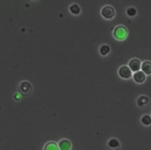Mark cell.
Here are the masks:
<instances>
[{
	"label": "cell",
	"instance_id": "16",
	"mask_svg": "<svg viewBox=\"0 0 151 150\" xmlns=\"http://www.w3.org/2000/svg\"><path fill=\"white\" fill-rule=\"evenodd\" d=\"M14 97L15 99H16V100H17V101L20 100V99H21V95H20L19 94H18V93L15 94L14 95Z\"/></svg>",
	"mask_w": 151,
	"mask_h": 150
},
{
	"label": "cell",
	"instance_id": "1",
	"mask_svg": "<svg viewBox=\"0 0 151 150\" xmlns=\"http://www.w3.org/2000/svg\"><path fill=\"white\" fill-rule=\"evenodd\" d=\"M128 35V30L127 28L123 25L116 26L113 31V37L118 41L124 40Z\"/></svg>",
	"mask_w": 151,
	"mask_h": 150
},
{
	"label": "cell",
	"instance_id": "15",
	"mask_svg": "<svg viewBox=\"0 0 151 150\" xmlns=\"http://www.w3.org/2000/svg\"><path fill=\"white\" fill-rule=\"evenodd\" d=\"M126 14L130 17H133L136 14H137V10L135 8L133 7V6H130L127 9H126Z\"/></svg>",
	"mask_w": 151,
	"mask_h": 150
},
{
	"label": "cell",
	"instance_id": "11",
	"mask_svg": "<svg viewBox=\"0 0 151 150\" xmlns=\"http://www.w3.org/2000/svg\"><path fill=\"white\" fill-rule=\"evenodd\" d=\"M60 150H70L71 147V142L67 139H63L58 143Z\"/></svg>",
	"mask_w": 151,
	"mask_h": 150
},
{
	"label": "cell",
	"instance_id": "12",
	"mask_svg": "<svg viewBox=\"0 0 151 150\" xmlns=\"http://www.w3.org/2000/svg\"><path fill=\"white\" fill-rule=\"evenodd\" d=\"M141 123L146 126L151 125V115L149 114L143 115L140 118Z\"/></svg>",
	"mask_w": 151,
	"mask_h": 150
},
{
	"label": "cell",
	"instance_id": "13",
	"mask_svg": "<svg viewBox=\"0 0 151 150\" xmlns=\"http://www.w3.org/2000/svg\"><path fill=\"white\" fill-rule=\"evenodd\" d=\"M44 150H60L58 145L55 142H49L44 146Z\"/></svg>",
	"mask_w": 151,
	"mask_h": 150
},
{
	"label": "cell",
	"instance_id": "7",
	"mask_svg": "<svg viewBox=\"0 0 151 150\" xmlns=\"http://www.w3.org/2000/svg\"><path fill=\"white\" fill-rule=\"evenodd\" d=\"M150 102L149 98L145 95H140L137 99V105L140 108H145Z\"/></svg>",
	"mask_w": 151,
	"mask_h": 150
},
{
	"label": "cell",
	"instance_id": "2",
	"mask_svg": "<svg viewBox=\"0 0 151 150\" xmlns=\"http://www.w3.org/2000/svg\"><path fill=\"white\" fill-rule=\"evenodd\" d=\"M100 14L104 19L106 20H111L116 15V11L114 7L111 5H106L101 9Z\"/></svg>",
	"mask_w": 151,
	"mask_h": 150
},
{
	"label": "cell",
	"instance_id": "4",
	"mask_svg": "<svg viewBox=\"0 0 151 150\" xmlns=\"http://www.w3.org/2000/svg\"><path fill=\"white\" fill-rule=\"evenodd\" d=\"M142 62L137 58H133L129 62L128 66L133 72H136L141 70Z\"/></svg>",
	"mask_w": 151,
	"mask_h": 150
},
{
	"label": "cell",
	"instance_id": "10",
	"mask_svg": "<svg viewBox=\"0 0 151 150\" xmlns=\"http://www.w3.org/2000/svg\"><path fill=\"white\" fill-rule=\"evenodd\" d=\"M110 51H111V48L107 44L101 45L99 49V54L103 56H107L110 52Z\"/></svg>",
	"mask_w": 151,
	"mask_h": 150
},
{
	"label": "cell",
	"instance_id": "17",
	"mask_svg": "<svg viewBox=\"0 0 151 150\" xmlns=\"http://www.w3.org/2000/svg\"><path fill=\"white\" fill-rule=\"evenodd\" d=\"M31 1H38V0H31Z\"/></svg>",
	"mask_w": 151,
	"mask_h": 150
},
{
	"label": "cell",
	"instance_id": "9",
	"mask_svg": "<svg viewBox=\"0 0 151 150\" xmlns=\"http://www.w3.org/2000/svg\"><path fill=\"white\" fill-rule=\"evenodd\" d=\"M141 70L146 75H151V62L149 61H145L142 64Z\"/></svg>",
	"mask_w": 151,
	"mask_h": 150
},
{
	"label": "cell",
	"instance_id": "6",
	"mask_svg": "<svg viewBox=\"0 0 151 150\" xmlns=\"http://www.w3.org/2000/svg\"><path fill=\"white\" fill-rule=\"evenodd\" d=\"M19 91L24 95H29L32 91V86L29 82L27 81H23L19 85Z\"/></svg>",
	"mask_w": 151,
	"mask_h": 150
},
{
	"label": "cell",
	"instance_id": "3",
	"mask_svg": "<svg viewBox=\"0 0 151 150\" xmlns=\"http://www.w3.org/2000/svg\"><path fill=\"white\" fill-rule=\"evenodd\" d=\"M118 74L120 77L124 79H129L133 76L132 71L127 65L121 66L118 70Z\"/></svg>",
	"mask_w": 151,
	"mask_h": 150
},
{
	"label": "cell",
	"instance_id": "8",
	"mask_svg": "<svg viewBox=\"0 0 151 150\" xmlns=\"http://www.w3.org/2000/svg\"><path fill=\"white\" fill-rule=\"evenodd\" d=\"M68 9H69L70 12L72 15H75V16L79 15L81 14V7L80 6V5L76 3L71 4L69 6Z\"/></svg>",
	"mask_w": 151,
	"mask_h": 150
},
{
	"label": "cell",
	"instance_id": "5",
	"mask_svg": "<svg viewBox=\"0 0 151 150\" xmlns=\"http://www.w3.org/2000/svg\"><path fill=\"white\" fill-rule=\"evenodd\" d=\"M133 78L135 82L140 84L146 81V75L142 70H140L133 73Z\"/></svg>",
	"mask_w": 151,
	"mask_h": 150
},
{
	"label": "cell",
	"instance_id": "14",
	"mask_svg": "<svg viewBox=\"0 0 151 150\" xmlns=\"http://www.w3.org/2000/svg\"><path fill=\"white\" fill-rule=\"evenodd\" d=\"M108 145L111 148H118L120 146V143L119 141L115 138H112L110 139L108 142Z\"/></svg>",
	"mask_w": 151,
	"mask_h": 150
}]
</instances>
